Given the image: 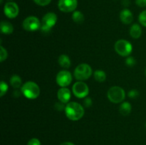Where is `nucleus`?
Instances as JSON below:
<instances>
[{
    "label": "nucleus",
    "instance_id": "nucleus-7",
    "mask_svg": "<svg viewBox=\"0 0 146 145\" xmlns=\"http://www.w3.org/2000/svg\"><path fill=\"white\" fill-rule=\"evenodd\" d=\"M72 91L76 98L82 99L88 96L89 94V88L83 81H78L73 85Z\"/></svg>",
    "mask_w": 146,
    "mask_h": 145
},
{
    "label": "nucleus",
    "instance_id": "nucleus-30",
    "mask_svg": "<svg viewBox=\"0 0 146 145\" xmlns=\"http://www.w3.org/2000/svg\"><path fill=\"white\" fill-rule=\"evenodd\" d=\"M60 145H75L74 143L72 142H63L61 143Z\"/></svg>",
    "mask_w": 146,
    "mask_h": 145
},
{
    "label": "nucleus",
    "instance_id": "nucleus-23",
    "mask_svg": "<svg viewBox=\"0 0 146 145\" xmlns=\"http://www.w3.org/2000/svg\"><path fill=\"white\" fill-rule=\"evenodd\" d=\"M7 56H8V53H7V50L2 45H1L0 47V61L3 62L4 60L7 59Z\"/></svg>",
    "mask_w": 146,
    "mask_h": 145
},
{
    "label": "nucleus",
    "instance_id": "nucleus-26",
    "mask_svg": "<svg viewBox=\"0 0 146 145\" xmlns=\"http://www.w3.org/2000/svg\"><path fill=\"white\" fill-rule=\"evenodd\" d=\"M128 95L130 98H136L139 95V92L137 90L133 89L128 92Z\"/></svg>",
    "mask_w": 146,
    "mask_h": 145
},
{
    "label": "nucleus",
    "instance_id": "nucleus-27",
    "mask_svg": "<svg viewBox=\"0 0 146 145\" xmlns=\"http://www.w3.org/2000/svg\"><path fill=\"white\" fill-rule=\"evenodd\" d=\"M27 145H41V142L37 138H32L29 141Z\"/></svg>",
    "mask_w": 146,
    "mask_h": 145
},
{
    "label": "nucleus",
    "instance_id": "nucleus-17",
    "mask_svg": "<svg viewBox=\"0 0 146 145\" xmlns=\"http://www.w3.org/2000/svg\"><path fill=\"white\" fill-rule=\"evenodd\" d=\"M131 109H132V106H131V103L128 102H123L119 107L120 113L124 116L129 115L131 112Z\"/></svg>",
    "mask_w": 146,
    "mask_h": 145
},
{
    "label": "nucleus",
    "instance_id": "nucleus-22",
    "mask_svg": "<svg viewBox=\"0 0 146 145\" xmlns=\"http://www.w3.org/2000/svg\"><path fill=\"white\" fill-rule=\"evenodd\" d=\"M138 20H139V22L141 23V25L146 27V10L143 11L142 12L139 14Z\"/></svg>",
    "mask_w": 146,
    "mask_h": 145
},
{
    "label": "nucleus",
    "instance_id": "nucleus-24",
    "mask_svg": "<svg viewBox=\"0 0 146 145\" xmlns=\"http://www.w3.org/2000/svg\"><path fill=\"white\" fill-rule=\"evenodd\" d=\"M125 63L128 66L133 67L136 64V61L133 56H128V58H126V61H125Z\"/></svg>",
    "mask_w": 146,
    "mask_h": 145
},
{
    "label": "nucleus",
    "instance_id": "nucleus-13",
    "mask_svg": "<svg viewBox=\"0 0 146 145\" xmlns=\"http://www.w3.org/2000/svg\"><path fill=\"white\" fill-rule=\"evenodd\" d=\"M120 19L124 24H130L133 21V13L128 9H124L120 13Z\"/></svg>",
    "mask_w": 146,
    "mask_h": 145
},
{
    "label": "nucleus",
    "instance_id": "nucleus-2",
    "mask_svg": "<svg viewBox=\"0 0 146 145\" xmlns=\"http://www.w3.org/2000/svg\"><path fill=\"white\" fill-rule=\"evenodd\" d=\"M21 92L24 97L30 100L36 99L40 95V88L36 82L28 81L22 85Z\"/></svg>",
    "mask_w": 146,
    "mask_h": 145
},
{
    "label": "nucleus",
    "instance_id": "nucleus-6",
    "mask_svg": "<svg viewBox=\"0 0 146 145\" xmlns=\"http://www.w3.org/2000/svg\"><path fill=\"white\" fill-rule=\"evenodd\" d=\"M115 51L118 55L123 57H128L133 51V45L128 41L120 39L115 42L114 45Z\"/></svg>",
    "mask_w": 146,
    "mask_h": 145
},
{
    "label": "nucleus",
    "instance_id": "nucleus-16",
    "mask_svg": "<svg viewBox=\"0 0 146 145\" xmlns=\"http://www.w3.org/2000/svg\"><path fill=\"white\" fill-rule=\"evenodd\" d=\"M58 64L60 66H61L64 68H70L71 65V61L68 55H66V54H62L58 57Z\"/></svg>",
    "mask_w": 146,
    "mask_h": 145
},
{
    "label": "nucleus",
    "instance_id": "nucleus-15",
    "mask_svg": "<svg viewBox=\"0 0 146 145\" xmlns=\"http://www.w3.org/2000/svg\"><path fill=\"white\" fill-rule=\"evenodd\" d=\"M129 33L132 38H135V39H138L141 36L142 28H141V26L138 25V24H134L130 28Z\"/></svg>",
    "mask_w": 146,
    "mask_h": 145
},
{
    "label": "nucleus",
    "instance_id": "nucleus-21",
    "mask_svg": "<svg viewBox=\"0 0 146 145\" xmlns=\"http://www.w3.org/2000/svg\"><path fill=\"white\" fill-rule=\"evenodd\" d=\"M9 86L4 81L1 80L0 82V96L3 97L8 91Z\"/></svg>",
    "mask_w": 146,
    "mask_h": 145
},
{
    "label": "nucleus",
    "instance_id": "nucleus-1",
    "mask_svg": "<svg viewBox=\"0 0 146 145\" xmlns=\"http://www.w3.org/2000/svg\"><path fill=\"white\" fill-rule=\"evenodd\" d=\"M65 113L67 117L72 121H78L84 115V107L76 102L67 103L65 106Z\"/></svg>",
    "mask_w": 146,
    "mask_h": 145
},
{
    "label": "nucleus",
    "instance_id": "nucleus-29",
    "mask_svg": "<svg viewBox=\"0 0 146 145\" xmlns=\"http://www.w3.org/2000/svg\"><path fill=\"white\" fill-rule=\"evenodd\" d=\"M135 4L140 7H145L146 0H135Z\"/></svg>",
    "mask_w": 146,
    "mask_h": 145
},
{
    "label": "nucleus",
    "instance_id": "nucleus-32",
    "mask_svg": "<svg viewBox=\"0 0 146 145\" xmlns=\"http://www.w3.org/2000/svg\"><path fill=\"white\" fill-rule=\"evenodd\" d=\"M8 1H11V0H8Z\"/></svg>",
    "mask_w": 146,
    "mask_h": 145
},
{
    "label": "nucleus",
    "instance_id": "nucleus-28",
    "mask_svg": "<svg viewBox=\"0 0 146 145\" xmlns=\"http://www.w3.org/2000/svg\"><path fill=\"white\" fill-rule=\"evenodd\" d=\"M84 105L86 107H90L92 105V100L90 98H86L84 100Z\"/></svg>",
    "mask_w": 146,
    "mask_h": 145
},
{
    "label": "nucleus",
    "instance_id": "nucleus-33",
    "mask_svg": "<svg viewBox=\"0 0 146 145\" xmlns=\"http://www.w3.org/2000/svg\"><path fill=\"white\" fill-rule=\"evenodd\" d=\"M145 127H146V123H145Z\"/></svg>",
    "mask_w": 146,
    "mask_h": 145
},
{
    "label": "nucleus",
    "instance_id": "nucleus-5",
    "mask_svg": "<svg viewBox=\"0 0 146 145\" xmlns=\"http://www.w3.org/2000/svg\"><path fill=\"white\" fill-rule=\"evenodd\" d=\"M57 22V16L54 12H48L43 16L41 20V28L44 33H48Z\"/></svg>",
    "mask_w": 146,
    "mask_h": 145
},
{
    "label": "nucleus",
    "instance_id": "nucleus-19",
    "mask_svg": "<svg viewBox=\"0 0 146 145\" xmlns=\"http://www.w3.org/2000/svg\"><path fill=\"white\" fill-rule=\"evenodd\" d=\"M72 19L76 24H82L84 21V15L79 11H74L72 14Z\"/></svg>",
    "mask_w": 146,
    "mask_h": 145
},
{
    "label": "nucleus",
    "instance_id": "nucleus-14",
    "mask_svg": "<svg viewBox=\"0 0 146 145\" xmlns=\"http://www.w3.org/2000/svg\"><path fill=\"white\" fill-rule=\"evenodd\" d=\"M0 29L3 34L9 35V34H12L14 31V27H13L11 23L7 21H1V24H0Z\"/></svg>",
    "mask_w": 146,
    "mask_h": 145
},
{
    "label": "nucleus",
    "instance_id": "nucleus-3",
    "mask_svg": "<svg viewBox=\"0 0 146 145\" xmlns=\"http://www.w3.org/2000/svg\"><path fill=\"white\" fill-rule=\"evenodd\" d=\"M93 71L88 64L81 63L77 65L74 71V77L78 81H84L88 80L91 76Z\"/></svg>",
    "mask_w": 146,
    "mask_h": 145
},
{
    "label": "nucleus",
    "instance_id": "nucleus-31",
    "mask_svg": "<svg viewBox=\"0 0 146 145\" xmlns=\"http://www.w3.org/2000/svg\"><path fill=\"white\" fill-rule=\"evenodd\" d=\"M145 75H146V68H145Z\"/></svg>",
    "mask_w": 146,
    "mask_h": 145
},
{
    "label": "nucleus",
    "instance_id": "nucleus-18",
    "mask_svg": "<svg viewBox=\"0 0 146 145\" xmlns=\"http://www.w3.org/2000/svg\"><path fill=\"white\" fill-rule=\"evenodd\" d=\"M10 84H11V86L13 87L15 89L20 88L22 85V80H21V78H20V76L17 75H14L11 77L10 78Z\"/></svg>",
    "mask_w": 146,
    "mask_h": 145
},
{
    "label": "nucleus",
    "instance_id": "nucleus-20",
    "mask_svg": "<svg viewBox=\"0 0 146 145\" xmlns=\"http://www.w3.org/2000/svg\"><path fill=\"white\" fill-rule=\"evenodd\" d=\"M94 76L96 80L99 82H104L106 79V74L102 70H97V71H96L94 73Z\"/></svg>",
    "mask_w": 146,
    "mask_h": 145
},
{
    "label": "nucleus",
    "instance_id": "nucleus-25",
    "mask_svg": "<svg viewBox=\"0 0 146 145\" xmlns=\"http://www.w3.org/2000/svg\"><path fill=\"white\" fill-rule=\"evenodd\" d=\"M34 2L37 4V5L41 6V7H44L48 4H50L51 0H34Z\"/></svg>",
    "mask_w": 146,
    "mask_h": 145
},
{
    "label": "nucleus",
    "instance_id": "nucleus-9",
    "mask_svg": "<svg viewBox=\"0 0 146 145\" xmlns=\"http://www.w3.org/2000/svg\"><path fill=\"white\" fill-rule=\"evenodd\" d=\"M56 81L60 87L66 88L72 82V75L68 71H61L57 74Z\"/></svg>",
    "mask_w": 146,
    "mask_h": 145
},
{
    "label": "nucleus",
    "instance_id": "nucleus-4",
    "mask_svg": "<svg viewBox=\"0 0 146 145\" xmlns=\"http://www.w3.org/2000/svg\"><path fill=\"white\" fill-rule=\"evenodd\" d=\"M107 97L113 103H120L125 100V92L121 87L113 86L108 90L107 92Z\"/></svg>",
    "mask_w": 146,
    "mask_h": 145
},
{
    "label": "nucleus",
    "instance_id": "nucleus-12",
    "mask_svg": "<svg viewBox=\"0 0 146 145\" xmlns=\"http://www.w3.org/2000/svg\"><path fill=\"white\" fill-rule=\"evenodd\" d=\"M58 100L62 103H68L71 97V92L67 88H61L57 92Z\"/></svg>",
    "mask_w": 146,
    "mask_h": 145
},
{
    "label": "nucleus",
    "instance_id": "nucleus-11",
    "mask_svg": "<svg viewBox=\"0 0 146 145\" xmlns=\"http://www.w3.org/2000/svg\"><path fill=\"white\" fill-rule=\"evenodd\" d=\"M19 12V6L13 1L6 3L4 7V13L9 18H14L18 16Z\"/></svg>",
    "mask_w": 146,
    "mask_h": 145
},
{
    "label": "nucleus",
    "instance_id": "nucleus-10",
    "mask_svg": "<svg viewBox=\"0 0 146 145\" xmlns=\"http://www.w3.org/2000/svg\"><path fill=\"white\" fill-rule=\"evenodd\" d=\"M77 6V0H59L58 3V7L60 11L65 13L74 12Z\"/></svg>",
    "mask_w": 146,
    "mask_h": 145
},
{
    "label": "nucleus",
    "instance_id": "nucleus-8",
    "mask_svg": "<svg viewBox=\"0 0 146 145\" xmlns=\"http://www.w3.org/2000/svg\"><path fill=\"white\" fill-rule=\"evenodd\" d=\"M41 22L39 19L34 16H30L24 20L22 26L27 31H36L41 28Z\"/></svg>",
    "mask_w": 146,
    "mask_h": 145
}]
</instances>
